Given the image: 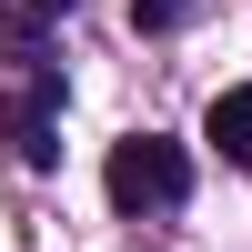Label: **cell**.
Wrapping results in <instances>:
<instances>
[{
  "instance_id": "277c9868",
  "label": "cell",
  "mask_w": 252,
  "mask_h": 252,
  "mask_svg": "<svg viewBox=\"0 0 252 252\" xmlns=\"http://www.w3.org/2000/svg\"><path fill=\"white\" fill-rule=\"evenodd\" d=\"M202 131H212V152L232 161V172H252V91H222V101H212V121H202Z\"/></svg>"
},
{
  "instance_id": "7a4b0ae2",
  "label": "cell",
  "mask_w": 252,
  "mask_h": 252,
  "mask_svg": "<svg viewBox=\"0 0 252 252\" xmlns=\"http://www.w3.org/2000/svg\"><path fill=\"white\" fill-rule=\"evenodd\" d=\"M0 141L20 172H61V61H31L0 91Z\"/></svg>"
},
{
  "instance_id": "5b68a950",
  "label": "cell",
  "mask_w": 252,
  "mask_h": 252,
  "mask_svg": "<svg viewBox=\"0 0 252 252\" xmlns=\"http://www.w3.org/2000/svg\"><path fill=\"white\" fill-rule=\"evenodd\" d=\"M192 10H202V0H131V31H152V40H161V31H182Z\"/></svg>"
},
{
  "instance_id": "3957f363",
  "label": "cell",
  "mask_w": 252,
  "mask_h": 252,
  "mask_svg": "<svg viewBox=\"0 0 252 252\" xmlns=\"http://www.w3.org/2000/svg\"><path fill=\"white\" fill-rule=\"evenodd\" d=\"M71 10H81V0H10V10H0V61H10V71L51 61V31H61Z\"/></svg>"
},
{
  "instance_id": "6da1fadb",
  "label": "cell",
  "mask_w": 252,
  "mask_h": 252,
  "mask_svg": "<svg viewBox=\"0 0 252 252\" xmlns=\"http://www.w3.org/2000/svg\"><path fill=\"white\" fill-rule=\"evenodd\" d=\"M111 202L131 222H161V212H182L192 202V152L182 141H161V131H131V141H111Z\"/></svg>"
}]
</instances>
